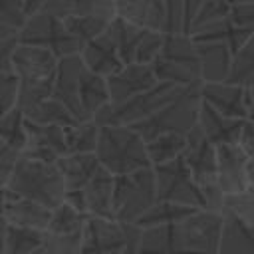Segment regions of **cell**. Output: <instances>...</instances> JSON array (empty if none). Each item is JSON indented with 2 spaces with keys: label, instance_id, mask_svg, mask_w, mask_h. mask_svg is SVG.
<instances>
[{
  "label": "cell",
  "instance_id": "obj_10",
  "mask_svg": "<svg viewBox=\"0 0 254 254\" xmlns=\"http://www.w3.org/2000/svg\"><path fill=\"white\" fill-rule=\"evenodd\" d=\"M185 85L159 81L151 89L141 91V93L129 97L127 101H121V103L109 101L105 107H101L97 111V115L93 119L99 125H135V123L151 117L153 113H157L161 107H165L171 99H175L179 95V91Z\"/></svg>",
  "mask_w": 254,
  "mask_h": 254
},
{
  "label": "cell",
  "instance_id": "obj_42",
  "mask_svg": "<svg viewBox=\"0 0 254 254\" xmlns=\"http://www.w3.org/2000/svg\"><path fill=\"white\" fill-rule=\"evenodd\" d=\"M28 18L24 0H0V24L22 30Z\"/></svg>",
  "mask_w": 254,
  "mask_h": 254
},
{
  "label": "cell",
  "instance_id": "obj_2",
  "mask_svg": "<svg viewBox=\"0 0 254 254\" xmlns=\"http://www.w3.org/2000/svg\"><path fill=\"white\" fill-rule=\"evenodd\" d=\"M52 97L62 101L77 121L93 119L111 101L107 77L93 73L81 60V54L60 58Z\"/></svg>",
  "mask_w": 254,
  "mask_h": 254
},
{
  "label": "cell",
  "instance_id": "obj_12",
  "mask_svg": "<svg viewBox=\"0 0 254 254\" xmlns=\"http://www.w3.org/2000/svg\"><path fill=\"white\" fill-rule=\"evenodd\" d=\"M155 179H157V198L159 200H171L181 202L196 208H206V198L192 177L187 161L183 155H179L173 161L155 165Z\"/></svg>",
  "mask_w": 254,
  "mask_h": 254
},
{
  "label": "cell",
  "instance_id": "obj_41",
  "mask_svg": "<svg viewBox=\"0 0 254 254\" xmlns=\"http://www.w3.org/2000/svg\"><path fill=\"white\" fill-rule=\"evenodd\" d=\"M20 79L12 69L0 71V115L8 113L18 105Z\"/></svg>",
  "mask_w": 254,
  "mask_h": 254
},
{
  "label": "cell",
  "instance_id": "obj_49",
  "mask_svg": "<svg viewBox=\"0 0 254 254\" xmlns=\"http://www.w3.org/2000/svg\"><path fill=\"white\" fill-rule=\"evenodd\" d=\"M206 0H185V34H189L190 22H192V18L196 16V12L200 10V6Z\"/></svg>",
  "mask_w": 254,
  "mask_h": 254
},
{
  "label": "cell",
  "instance_id": "obj_48",
  "mask_svg": "<svg viewBox=\"0 0 254 254\" xmlns=\"http://www.w3.org/2000/svg\"><path fill=\"white\" fill-rule=\"evenodd\" d=\"M240 145L246 149L248 155H254V121L252 119H246V123H244Z\"/></svg>",
  "mask_w": 254,
  "mask_h": 254
},
{
  "label": "cell",
  "instance_id": "obj_37",
  "mask_svg": "<svg viewBox=\"0 0 254 254\" xmlns=\"http://www.w3.org/2000/svg\"><path fill=\"white\" fill-rule=\"evenodd\" d=\"M230 8H232V0H206L200 10L196 12V16L192 18L190 22V28H189V34H194L214 22H220L224 18L230 16Z\"/></svg>",
  "mask_w": 254,
  "mask_h": 254
},
{
  "label": "cell",
  "instance_id": "obj_25",
  "mask_svg": "<svg viewBox=\"0 0 254 254\" xmlns=\"http://www.w3.org/2000/svg\"><path fill=\"white\" fill-rule=\"evenodd\" d=\"M58 167L64 175L67 190H77L89 183V179L99 171L101 163L95 153H67L58 159Z\"/></svg>",
  "mask_w": 254,
  "mask_h": 254
},
{
  "label": "cell",
  "instance_id": "obj_54",
  "mask_svg": "<svg viewBox=\"0 0 254 254\" xmlns=\"http://www.w3.org/2000/svg\"><path fill=\"white\" fill-rule=\"evenodd\" d=\"M246 175H248V185H254V155H250V157H248Z\"/></svg>",
  "mask_w": 254,
  "mask_h": 254
},
{
  "label": "cell",
  "instance_id": "obj_45",
  "mask_svg": "<svg viewBox=\"0 0 254 254\" xmlns=\"http://www.w3.org/2000/svg\"><path fill=\"white\" fill-rule=\"evenodd\" d=\"M167 32H185V0H165Z\"/></svg>",
  "mask_w": 254,
  "mask_h": 254
},
{
  "label": "cell",
  "instance_id": "obj_26",
  "mask_svg": "<svg viewBox=\"0 0 254 254\" xmlns=\"http://www.w3.org/2000/svg\"><path fill=\"white\" fill-rule=\"evenodd\" d=\"M44 12H50L60 18L71 16H101L115 18V0H48Z\"/></svg>",
  "mask_w": 254,
  "mask_h": 254
},
{
  "label": "cell",
  "instance_id": "obj_19",
  "mask_svg": "<svg viewBox=\"0 0 254 254\" xmlns=\"http://www.w3.org/2000/svg\"><path fill=\"white\" fill-rule=\"evenodd\" d=\"M246 119L240 117H228L214 109L210 103L202 99L200 105V115H198V125L202 127L204 135L218 147V145H228V143H240L242 129H244Z\"/></svg>",
  "mask_w": 254,
  "mask_h": 254
},
{
  "label": "cell",
  "instance_id": "obj_11",
  "mask_svg": "<svg viewBox=\"0 0 254 254\" xmlns=\"http://www.w3.org/2000/svg\"><path fill=\"white\" fill-rule=\"evenodd\" d=\"M20 42L48 48L58 58L79 54L83 50V42L71 34L65 20L50 12H44V10L28 18L24 28L20 30Z\"/></svg>",
  "mask_w": 254,
  "mask_h": 254
},
{
  "label": "cell",
  "instance_id": "obj_14",
  "mask_svg": "<svg viewBox=\"0 0 254 254\" xmlns=\"http://www.w3.org/2000/svg\"><path fill=\"white\" fill-rule=\"evenodd\" d=\"M26 131L28 143L22 151L24 157L46 163H58L60 157L67 155L64 125H46L26 117Z\"/></svg>",
  "mask_w": 254,
  "mask_h": 254
},
{
  "label": "cell",
  "instance_id": "obj_52",
  "mask_svg": "<svg viewBox=\"0 0 254 254\" xmlns=\"http://www.w3.org/2000/svg\"><path fill=\"white\" fill-rule=\"evenodd\" d=\"M46 2H48V0H24V6H26L28 16H32V14H36V12H42L44 6H46Z\"/></svg>",
  "mask_w": 254,
  "mask_h": 254
},
{
  "label": "cell",
  "instance_id": "obj_8",
  "mask_svg": "<svg viewBox=\"0 0 254 254\" xmlns=\"http://www.w3.org/2000/svg\"><path fill=\"white\" fill-rule=\"evenodd\" d=\"M183 157L200 185L204 198H206V208L222 212L224 210V192L218 185V153L216 145L204 135L202 127L196 123L189 133H187V145L183 151Z\"/></svg>",
  "mask_w": 254,
  "mask_h": 254
},
{
  "label": "cell",
  "instance_id": "obj_30",
  "mask_svg": "<svg viewBox=\"0 0 254 254\" xmlns=\"http://www.w3.org/2000/svg\"><path fill=\"white\" fill-rule=\"evenodd\" d=\"M89 214L77 210L69 202H62L52 210V218L48 224L50 234H60V236H81L83 228L87 224Z\"/></svg>",
  "mask_w": 254,
  "mask_h": 254
},
{
  "label": "cell",
  "instance_id": "obj_46",
  "mask_svg": "<svg viewBox=\"0 0 254 254\" xmlns=\"http://www.w3.org/2000/svg\"><path fill=\"white\" fill-rule=\"evenodd\" d=\"M20 40H0V71L12 69V54Z\"/></svg>",
  "mask_w": 254,
  "mask_h": 254
},
{
  "label": "cell",
  "instance_id": "obj_5",
  "mask_svg": "<svg viewBox=\"0 0 254 254\" xmlns=\"http://www.w3.org/2000/svg\"><path fill=\"white\" fill-rule=\"evenodd\" d=\"M6 187L52 210L65 200V192H67L58 163L36 161L24 155L18 159Z\"/></svg>",
  "mask_w": 254,
  "mask_h": 254
},
{
  "label": "cell",
  "instance_id": "obj_47",
  "mask_svg": "<svg viewBox=\"0 0 254 254\" xmlns=\"http://www.w3.org/2000/svg\"><path fill=\"white\" fill-rule=\"evenodd\" d=\"M141 232H143V228H139L137 224H133V226H131L129 240H127V244H125V248H123V252H121V254H143L141 244H139V240H141Z\"/></svg>",
  "mask_w": 254,
  "mask_h": 254
},
{
  "label": "cell",
  "instance_id": "obj_31",
  "mask_svg": "<svg viewBox=\"0 0 254 254\" xmlns=\"http://www.w3.org/2000/svg\"><path fill=\"white\" fill-rule=\"evenodd\" d=\"M24 115L32 121L38 123H46V125H73L77 123V119L73 117V113L56 97H46L34 105H30L28 109H24Z\"/></svg>",
  "mask_w": 254,
  "mask_h": 254
},
{
  "label": "cell",
  "instance_id": "obj_24",
  "mask_svg": "<svg viewBox=\"0 0 254 254\" xmlns=\"http://www.w3.org/2000/svg\"><path fill=\"white\" fill-rule=\"evenodd\" d=\"M202 81H226L232 64V50L222 42H196Z\"/></svg>",
  "mask_w": 254,
  "mask_h": 254
},
{
  "label": "cell",
  "instance_id": "obj_18",
  "mask_svg": "<svg viewBox=\"0 0 254 254\" xmlns=\"http://www.w3.org/2000/svg\"><path fill=\"white\" fill-rule=\"evenodd\" d=\"M79 54H81V60L85 62V65L93 73L103 75V77H109V75L117 73L125 65L121 56H119L117 44H115V40H113V36L109 34L107 28L97 38L89 40Z\"/></svg>",
  "mask_w": 254,
  "mask_h": 254
},
{
  "label": "cell",
  "instance_id": "obj_16",
  "mask_svg": "<svg viewBox=\"0 0 254 254\" xmlns=\"http://www.w3.org/2000/svg\"><path fill=\"white\" fill-rule=\"evenodd\" d=\"M218 185L224 194H236L248 187V153L240 143L218 145Z\"/></svg>",
  "mask_w": 254,
  "mask_h": 254
},
{
  "label": "cell",
  "instance_id": "obj_9",
  "mask_svg": "<svg viewBox=\"0 0 254 254\" xmlns=\"http://www.w3.org/2000/svg\"><path fill=\"white\" fill-rule=\"evenodd\" d=\"M155 169L145 167L133 173L115 175L113 185V212L119 222H137L157 202Z\"/></svg>",
  "mask_w": 254,
  "mask_h": 254
},
{
  "label": "cell",
  "instance_id": "obj_7",
  "mask_svg": "<svg viewBox=\"0 0 254 254\" xmlns=\"http://www.w3.org/2000/svg\"><path fill=\"white\" fill-rule=\"evenodd\" d=\"M202 83L194 85H185L175 99H171L165 107H161L157 113L151 117L131 125L135 127L145 141L163 135V133H189L196 123L200 115V105H202V93H200Z\"/></svg>",
  "mask_w": 254,
  "mask_h": 254
},
{
  "label": "cell",
  "instance_id": "obj_3",
  "mask_svg": "<svg viewBox=\"0 0 254 254\" xmlns=\"http://www.w3.org/2000/svg\"><path fill=\"white\" fill-rule=\"evenodd\" d=\"M58 64L60 58L52 50L18 42L12 54V71L20 79L18 107L22 111L52 95Z\"/></svg>",
  "mask_w": 254,
  "mask_h": 254
},
{
  "label": "cell",
  "instance_id": "obj_33",
  "mask_svg": "<svg viewBox=\"0 0 254 254\" xmlns=\"http://www.w3.org/2000/svg\"><path fill=\"white\" fill-rule=\"evenodd\" d=\"M64 131H65L67 153H95L99 139V123L95 119L65 125Z\"/></svg>",
  "mask_w": 254,
  "mask_h": 254
},
{
  "label": "cell",
  "instance_id": "obj_4",
  "mask_svg": "<svg viewBox=\"0 0 254 254\" xmlns=\"http://www.w3.org/2000/svg\"><path fill=\"white\" fill-rule=\"evenodd\" d=\"M95 155L99 163L113 175H125L153 167L147 141L131 125H99Z\"/></svg>",
  "mask_w": 254,
  "mask_h": 254
},
{
  "label": "cell",
  "instance_id": "obj_1",
  "mask_svg": "<svg viewBox=\"0 0 254 254\" xmlns=\"http://www.w3.org/2000/svg\"><path fill=\"white\" fill-rule=\"evenodd\" d=\"M222 222V212L200 208L179 222L143 228L139 244L143 254H218Z\"/></svg>",
  "mask_w": 254,
  "mask_h": 254
},
{
  "label": "cell",
  "instance_id": "obj_21",
  "mask_svg": "<svg viewBox=\"0 0 254 254\" xmlns=\"http://www.w3.org/2000/svg\"><path fill=\"white\" fill-rule=\"evenodd\" d=\"M115 16L143 28L167 32L165 0H115Z\"/></svg>",
  "mask_w": 254,
  "mask_h": 254
},
{
  "label": "cell",
  "instance_id": "obj_13",
  "mask_svg": "<svg viewBox=\"0 0 254 254\" xmlns=\"http://www.w3.org/2000/svg\"><path fill=\"white\" fill-rule=\"evenodd\" d=\"M133 222L89 216L81 234V254H121Z\"/></svg>",
  "mask_w": 254,
  "mask_h": 254
},
{
  "label": "cell",
  "instance_id": "obj_23",
  "mask_svg": "<svg viewBox=\"0 0 254 254\" xmlns=\"http://www.w3.org/2000/svg\"><path fill=\"white\" fill-rule=\"evenodd\" d=\"M222 236L218 254H254V226L230 210H222Z\"/></svg>",
  "mask_w": 254,
  "mask_h": 254
},
{
  "label": "cell",
  "instance_id": "obj_29",
  "mask_svg": "<svg viewBox=\"0 0 254 254\" xmlns=\"http://www.w3.org/2000/svg\"><path fill=\"white\" fill-rule=\"evenodd\" d=\"M196 206H189V204H181V202H171V200H157L143 216L137 218V224L139 228H153V226H163V224H173V222H179L190 214H194Z\"/></svg>",
  "mask_w": 254,
  "mask_h": 254
},
{
  "label": "cell",
  "instance_id": "obj_40",
  "mask_svg": "<svg viewBox=\"0 0 254 254\" xmlns=\"http://www.w3.org/2000/svg\"><path fill=\"white\" fill-rule=\"evenodd\" d=\"M32 254H81V236H60L48 232L44 244Z\"/></svg>",
  "mask_w": 254,
  "mask_h": 254
},
{
  "label": "cell",
  "instance_id": "obj_15",
  "mask_svg": "<svg viewBox=\"0 0 254 254\" xmlns=\"http://www.w3.org/2000/svg\"><path fill=\"white\" fill-rule=\"evenodd\" d=\"M155 83H159V79L151 64H137V62L125 64L117 73L107 77L109 99L111 103L127 101L129 97L151 89Z\"/></svg>",
  "mask_w": 254,
  "mask_h": 254
},
{
  "label": "cell",
  "instance_id": "obj_55",
  "mask_svg": "<svg viewBox=\"0 0 254 254\" xmlns=\"http://www.w3.org/2000/svg\"><path fill=\"white\" fill-rule=\"evenodd\" d=\"M4 204H6V187H0V214H4Z\"/></svg>",
  "mask_w": 254,
  "mask_h": 254
},
{
  "label": "cell",
  "instance_id": "obj_38",
  "mask_svg": "<svg viewBox=\"0 0 254 254\" xmlns=\"http://www.w3.org/2000/svg\"><path fill=\"white\" fill-rule=\"evenodd\" d=\"M111 20L101 18V16H71V18H65V24L71 30V34L77 40H81L83 46H85L89 40H93L99 34H103Z\"/></svg>",
  "mask_w": 254,
  "mask_h": 254
},
{
  "label": "cell",
  "instance_id": "obj_17",
  "mask_svg": "<svg viewBox=\"0 0 254 254\" xmlns=\"http://www.w3.org/2000/svg\"><path fill=\"white\" fill-rule=\"evenodd\" d=\"M202 99L228 117L248 119V87L230 81H202Z\"/></svg>",
  "mask_w": 254,
  "mask_h": 254
},
{
  "label": "cell",
  "instance_id": "obj_6",
  "mask_svg": "<svg viewBox=\"0 0 254 254\" xmlns=\"http://www.w3.org/2000/svg\"><path fill=\"white\" fill-rule=\"evenodd\" d=\"M151 65L159 81H169L177 85L202 83L200 56L196 42L190 34L165 32L163 48Z\"/></svg>",
  "mask_w": 254,
  "mask_h": 254
},
{
  "label": "cell",
  "instance_id": "obj_35",
  "mask_svg": "<svg viewBox=\"0 0 254 254\" xmlns=\"http://www.w3.org/2000/svg\"><path fill=\"white\" fill-rule=\"evenodd\" d=\"M226 81L242 85V87L254 85V36L232 54L230 73Z\"/></svg>",
  "mask_w": 254,
  "mask_h": 254
},
{
  "label": "cell",
  "instance_id": "obj_51",
  "mask_svg": "<svg viewBox=\"0 0 254 254\" xmlns=\"http://www.w3.org/2000/svg\"><path fill=\"white\" fill-rule=\"evenodd\" d=\"M8 226H10V220L0 214V254H4V246H6V236H8Z\"/></svg>",
  "mask_w": 254,
  "mask_h": 254
},
{
  "label": "cell",
  "instance_id": "obj_43",
  "mask_svg": "<svg viewBox=\"0 0 254 254\" xmlns=\"http://www.w3.org/2000/svg\"><path fill=\"white\" fill-rule=\"evenodd\" d=\"M230 20L240 28L254 32V0H232Z\"/></svg>",
  "mask_w": 254,
  "mask_h": 254
},
{
  "label": "cell",
  "instance_id": "obj_50",
  "mask_svg": "<svg viewBox=\"0 0 254 254\" xmlns=\"http://www.w3.org/2000/svg\"><path fill=\"white\" fill-rule=\"evenodd\" d=\"M0 40H20V30L0 24Z\"/></svg>",
  "mask_w": 254,
  "mask_h": 254
},
{
  "label": "cell",
  "instance_id": "obj_34",
  "mask_svg": "<svg viewBox=\"0 0 254 254\" xmlns=\"http://www.w3.org/2000/svg\"><path fill=\"white\" fill-rule=\"evenodd\" d=\"M185 145H187L185 133H163V135L149 139L147 151H149V159H151L153 167L167 163V161H173L179 155H183Z\"/></svg>",
  "mask_w": 254,
  "mask_h": 254
},
{
  "label": "cell",
  "instance_id": "obj_27",
  "mask_svg": "<svg viewBox=\"0 0 254 254\" xmlns=\"http://www.w3.org/2000/svg\"><path fill=\"white\" fill-rule=\"evenodd\" d=\"M190 36H192L194 42H222L232 52H236L240 46H244L254 36V32L246 30V28H240L228 16V18H224L220 22H214V24H210V26H206V28L190 34Z\"/></svg>",
  "mask_w": 254,
  "mask_h": 254
},
{
  "label": "cell",
  "instance_id": "obj_53",
  "mask_svg": "<svg viewBox=\"0 0 254 254\" xmlns=\"http://www.w3.org/2000/svg\"><path fill=\"white\" fill-rule=\"evenodd\" d=\"M248 119L254 121V85L248 87Z\"/></svg>",
  "mask_w": 254,
  "mask_h": 254
},
{
  "label": "cell",
  "instance_id": "obj_32",
  "mask_svg": "<svg viewBox=\"0 0 254 254\" xmlns=\"http://www.w3.org/2000/svg\"><path fill=\"white\" fill-rule=\"evenodd\" d=\"M46 238H48V230L32 228V226H22V224H12L10 222L4 254H32L38 246L44 244Z\"/></svg>",
  "mask_w": 254,
  "mask_h": 254
},
{
  "label": "cell",
  "instance_id": "obj_44",
  "mask_svg": "<svg viewBox=\"0 0 254 254\" xmlns=\"http://www.w3.org/2000/svg\"><path fill=\"white\" fill-rule=\"evenodd\" d=\"M20 157H22L20 151H16L14 147H10L6 141L0 139V187L8 185V181L12 177V171H14Z\"/></svg>",
  "mask_w": 254,
  "mask_h": 254
},
{
  "label": "cell",
  "instance_id": "obj_22",
  "mask_svg": "<svg viewBox=\"0 0 254 254\" xmlns=\"http://www.w3.org/2000/svg\"><path fill=\"white\" fill-rule=\"evenodd\" d=\"M113 185H115V175L101 165L99 171L81 189L83 198H85V210H87L89 216L115 218V212H113Z\"/></svg>",
  "mask_w": 254,
  "mask_h": 254
},
{
  "label": "cell",
  "instance_id": "obj_39",
  "mask_svg": "<svg viewBox=\"0 0 254 254\" xmlns=\"http://www.w3.org/2000/svg\"><path fill=\"white\" fill-rule=\"evenodd\" d=\"M224 208L254 226V185H248L244 190H240L236 194H226Z\"/></svg>",
  "mask_w": 254,
  "mask_h": 254
},
{
  "label": "cell",
  "instance_id": "obj_20",
  "mask_svg": "<svg viewBox=\"0 0 254 254\" xmlns=\"http://www.w3.org/2000/svg\"><path fill=\"white\" fill-rule=\"evenodd\" d=\"M4 216L12 224H22V226H32V228H42L48 230L50 218H52V208L12 190L6 187V204H4Z\"/></svg>",
  "mask_w": 254,
  "mask_h": 254
},
{
  "label": "cell",
  "instance_id": "obj_28",
  "mask_svg": "<svg viewBox=\"0 0 254 254\" xmlns=\"http://www.w3.org/2000/svg\"><path fill=\"white\" fill-rule=\"evenodd\" d=\"M107 30H109V34L113 36V40L117 44V50H119V56H121L123 64H133L135 58H137L139 44H141L147 28L137 26V24H131V22L115 16L109 22Z\"/></svg>",
  "mask_w": 254,
  "mask_h": 254
},
{
  "label": "cell",
  "instance_id": "obj_36",
  "mask_svg": "<svg viewBox=\"0 0 254 254\" xmlns=\"http://www.w3.org/2000/svg\"><path fill=\"white\" fill-rule=\"evenodd\" d=\"M0 139L6 141L16 151H24L28 143V131H26V115L16 105L8 113L0 115Z\"/></svg>",
  "mask_w": 254,
  "mask_h": 254
}]
</instances>
